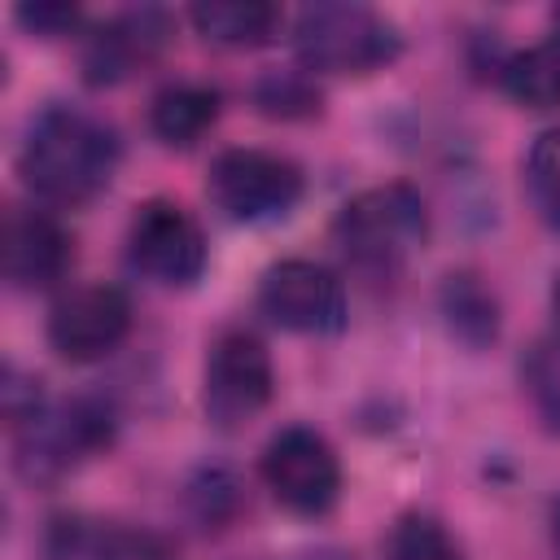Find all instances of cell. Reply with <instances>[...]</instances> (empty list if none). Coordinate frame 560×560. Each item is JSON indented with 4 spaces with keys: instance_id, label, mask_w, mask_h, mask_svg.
<instances>
[{
    "instance_id": "obj_13",
    "label": "cell",
    "mask_w": 560,
    "mask_h": 560,
    "mask_svg": "<svg viewBox=\"0 0 560 560\" xmlns=\"http://www.w3.org/2000/svg\"><path fill=\"white\" fill-rule=\"evenodd\" d=\"M438 311H442V319H446V328L459 346L486 350V346L499 341L503 311H499L494 289L477 271H451L438 289Z\"/></svg>"
},
{
    "instance_id": "obj_8",
    "label": "cell",
    "mask_w": 560,
    "mask_h": 560,
    "mask_svg": "<svg viewBox=\"0 0 560 560\" xmlns=\"http://www.w3.org/2000/svg\"><path fill=\"white\" fill-rule=\"evenodd\" d=\"M262 486L298 516H324L341 494V459L332 442L306 424L280 429L262 446Z\"/></svg>"
},
{
    "instance_id": "obj_1",
    "label": "cell",
    "mask_w": 560,
    "mask_h": 560,
    "mask_svg": "<svg viewBox=\"0 0 560 560\" xmlns=\"http://www.w3.org/2000/svg\"><path fill=\"white\" fill-rule=\"evenodd\" d=\"M122 144L109 122L79 105H48L31 118L18 149L22 184L52 206H83L109 188Z\"/></svg>"
},
{
    "instance_id": "obj_25",
    "label": "cell",
    "mask_w": 560,
    "mask_h": 560,
    "mask_svg": "<svg viewBox=\"0 0 560 560\" xmlns=\"http://www.w3.org/2000/svg\"><path fill=\"white\" fill-rule=\"evenodd\" d=\"M547 525H551V551H556V560H560V499L551 503V516H547Z\"/></svg>"
},
{
    "instance_id": "obj_27",
    "label": "cell",
    "mask_w": 560,
    "mask_h": 560,
    "mask_svg": "<svg viewBox=\"0 0 560 560\" xmlns=\"http://www.w3.org/2000/svg\"><path fill=\"white\" fill-rule=\"evenodd\" d=\"M551 44H556V48H560V9H556V13H551Z\"/></svg>"
},
{
    "instance_id": "obj_14",
    "label": "cell",
    "mask_w": 560,
    "mask_h": 560,
    "mask_svg": "<svg viewBox=\"0 0 560 560\" xmlns=\"http://www.w3.org/2000/svg\"><path fill=\"white\" fill-rule=\"evenodd\" d=\"M188 18H192L197 35H206L210 44H223V48L271 44L284 26V13L267 0H201V4H192Z\"/></svg>"
},
{
    "instance_id": "obj_16",
    "label": "cell",
    "mask_w": 560,
    "mask_h": 560,
    "mask_svg": "<svg viewBox=\"0 0 560 560\" xmlns=\"http://www.w3.org/2000/svg\"><path fill=\"white\" fill-rule=\"evenodd\" d=\"M499 83L525 109H556L560 105V48L547 39L538 48L503 57Z\"/></svg>"
},
{
    "instance_id": "obj_18",
    "label": "cell",
    "mask_w": 560,
    "mask_h": 560,
    "mask_svg": "<svg viewBox=\"0 0 560 560\" xmlns=\"http://www.w3.org/2000/svg\"><path fill=\"white\" fill-rule=\"evenodd\" d=\"M521 385L538 411V420L560 433V341L547 337V341H534L521 359Z\"/></svg>"
},
{
    "instance_id": "obj_7",
    "label": "cell",
    "mask_w": 560,
    "mask_h": 560,
    "mask_svg": "<svg viewBox=\"0 0 560 560\" xmlns=\"http://www.w3.org/2000/svg\"><path fill=\"white\" fill-rule=\"evenodd\" d=\"M271 389H276V368L267 346L245 328L219 332L201 372L206 420L219 429H241L271 402Z\"/></svg>"
},
{
    "instance_id": "obj_15",
    "label": "cell",
    "mask_w": 560,
    "mask_h": 560,
    "mask_svg": "<svg viewBox=\"0 0 560 560\" xmlns=\"http://www.w3.org/2000/svg\"><path fill=\"white\" fill-rule=\"evenodd\" d=\"M223 96L210 83H171L149 105V127L171 149H192L219 122Z\"/></svg>"
},
{
    "instance_id": "obj_26",
    "label": "cell",
    "mask_w": 560,
    "mask_h": 560,
    "mask_svg": "<svg viewBox=\"0 0 560 560\" xmlns=\"http://www.w3.org/2000/svg\"><path fill=\"white\" fill-rule=\"evenodd\" d=\"M551 324H556V341H560V276L551 280Z\"/></svg>"
},
{
    "instance_id": "obj_3",
    "label": "cell",
    "mask_w": 560,
    "mask_h": 560,
    "mask_svg": "<svg viewBox=\"0 0 560 560\" xmlns=\"http://www.w3.org/2000/svg\"><path fill=\"white\" fill-rule=\"evenodd\" d=\"M293 52L306 74H372L398 61V26L368 4H306L293 22Z\"/></svg>"
},
{
    "instance_id": "obj_10",
    "label": "cell",
    "mask_w": 560,
    "mask_h": 560,
    "mask_svg": "<svg viewBox=\"0 0 560 560\" xmlns=\"http://www.w3.org/2000/svg\"><path fill=\"white\" fill-rule=\"evenodd\" d=\"M131 332V298L118 284H79L48 311V346L66 363H96Z\"/></svg>"
},
{
    "instance_id": "obj_11",
    "label": "cell",
    "mask_w": 560,
    "mask_h": 560,
    "mask_svg": "<svg viewBox=\"0 0 560 560\" xmlns=\"http://www.w3.org/2000/svg\"><path fill=\"white\" fill-rule=\"evenodd\" d=\"M175 22L166 9H127V13H114L109 22L92 26L88 39H83V79L92 88H109V83H122L127 74H136L140 66H149L166 39H171Z\"/></svg>"
},
{
    "instance_id": "obj_2",
    "label": "cell",
    "mask_w": 560,
    "mask_h": 560,
    "mask_svg": "<svg viewBox=\"0 0 560 560\" xmlns=\"http://www.w3.org/2000/svg\"><path fill=\"white\" fill-rule=\"evenodd\" d=\"M424 236H429L424 197L402 179L363 188L332 219V241L341 245L350 267L368 276L402 271V262L424 245Z\"/></svg>"
},
{
    "instance_id": "obj_20",
    "label": "cell",
    "mask_w": 560,
    "mask_h": 560,
    "mask_svg": "<svg viewBox=\"0 0 560 560\" xmlns=\"http://www.w3.org/2000/svg\"><path fill=\"white\" fill-rule=\"evenodd\" d=\"M525 184L534 197V210L547 228L560 232V127H547L525 158Z\"/></svg>"
},
{
    "instance_id": "obj_6",
    "label": "cell",
    "mask_w": 560,
    "mask_h": 560,
    "mask_svg": "<svg viewBox=\"0 0 560 560\" xmlns=\"http://www.w3.org/2000/svg\"><path fill=\"white\" fill-rule=\"evenodd\" d=\"M258 311L302 337H332L350 319L346 280L315 258H280L258 280Z\"/></svg>"
},
{
    "instance_id": "obj_9",
    "label": "cell",
    "mask_w": 560,
    "mask_h": 560,
    "mask_svg": "<svg viewBox=\"0 0 560 560\" xmlns=\"http://www.w3.org/2000/svg\"><path fill=\"white\" fill-rule=\"evenodd\" d=\"M127 258L153 284L184 289L206 271V232L179 201L153 197V201L136 206V214H131Z\"/></svg>"
},
{
    "instance_id": "obj_21",
    "label": "cell",
    "mask_w": 560,
    "mask_h": 560,
    "mask_svg": "<svg viewBox=\"0 0 560 560\" xmlns=\"http://www.w3.org/2000/svg\"><path fill=\"white\" fill-rule=\"evenodd\" d=\"M188 508L192 516L206 525V529H219L236 516L241 508V486L228 468H201L192 481H188Z\"/></svg>"
},
{
    "instance_id": "obj_17",
    "label": "cell",
    "mask_w": 560,
    "mask_h": 560,
    "mask_svg": "<svg viewBox=\"0 0 560 560\" xmlns=\"http://www.w3.org/2000/svg\"><path fill=\"white\" fill-rule=\"evenodd\" d=\"M385 560H464V547L455 542V534L429 516V512H407L394 521L389 542H385Z\"/></svg>"
},
{
    "instance_id": "obj_4",
    "label": "cell",
    "mask_w": 560,
    "mask_h": 560,
    "mask_svg": "<svg viewBox=\"0 0 560 560\" xmlns=\"http://www.w3.org/2000/svg\"><path fill=\"white\" fill-rule=\"evenodd\" d=\"M114 411L101 398H66L44 402L35 416L13 424V468L26 481H57L74 472L83 459L109 451Z\"/></svg>"
},
{
    "instance_id": "obj_19",
    "label": "cell",
    "mask_w": 560,
    "mask_h": 560,
    "mask_svg": "<svg viewBox=\"0 0 560 560\" xmlns=\"http://www.w3.org/2000/svg\"><path fill=\"white\" fill-rule=\"evenodd\" d=\"M254 105L267 118H311L319 114V88L306 70H271L254 83Z\"/></svg>"
},
{
    "instance_id": "obj_22",
    "label": "cell",
    "mask_w": 560,
    "mask_h": 560,
    "mask_svg": "<svg viewBox=\"0 0 560 560\" xmlns=\"http://www.w3.org/2000/svg\"><path fill=\"white\" fill-rule=\"evenodd\" d=\"M13 18H18V26H22L26 35H35V39H66V35L79 31L83 9L70 4V0H31V4H18Z\"/></svg>"
},
{
    "instance_id": "obj_23",
    "label": "cell",
    "mask_w": 560,
    "mask_h": 560,
    "mask_svg": "<svg viewBox=\"0 0 560 560\" xmlns=\"http://www.w3.org/2000/svg\"><path fill=\"white\" fill-rule=\"evenodd\" d=\"M92 560H171V547L153 529L118 525V529H109V534L96 538Z\"/></svg>"
},
{
    "instance_id": "obj_12",
    "label": "cell",
    "mask_w": 560,
    "mask_h": 560,
    "mask_svg": "<svg viewBox=\"0 0 560 560\" xmlns=\"http://www.w3.org/2000/svg\"><path fill=\"white\" fill-rule=\"evenodd\" d=\"M74 262V236L66 223L35 206H13L4 219V280L22 293L52 289Z\"/></svg>"
},
{
    "instance_id": "obj_24",
    "label": "cell",
    "mask_w": 560,
    "mask_h": 560,
    "mask_svg": "<svg viewBox=\"0 0 560 560\" xmlns=\"http://www.w3.org/2000/svg\"><path fill=\"white\" fill-rule=\"evenodd\" d=\"M284 560H354V556H346L337 547H315V551H298V556H284Z\"/></svg>"
},
{
    "instance_id": "obj_5",
    "label": "cell",
    "mask_w": 560,
    "mask_h": 560,
    "mask_svg": "<svg viewBox=\"0 0 560 560\" xmlns=\"http://www.w3.org/2000/svg\"><path fill=\"white\" fill-rule=\"evenodd\" d=\"M302 188H306V179L293 158L271 153V149H249V144L223 149L206 175L210 201L236 223L284 219L302 201Z\"/></svg>"
}]
</instances>
